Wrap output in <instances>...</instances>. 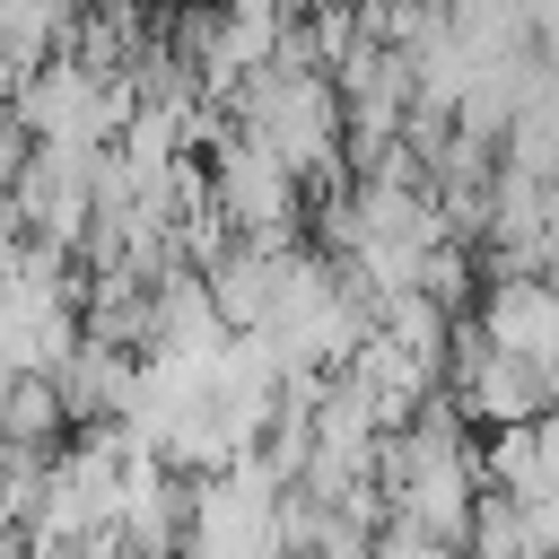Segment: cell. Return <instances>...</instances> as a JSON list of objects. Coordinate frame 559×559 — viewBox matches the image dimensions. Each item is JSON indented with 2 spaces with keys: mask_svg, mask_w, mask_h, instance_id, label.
<instances>
[{
  "mask_svg": "<svg viewBox=\"0 0 559 559\" xmlns=\"http://www.w3.org/2000/svg\"><path fill=\"white\" fill-rule=\"evenodd\" d=\"M218 9H288V0H218Z\"/></svg>",
  "mask_w": 559,
  "mask_h": 559,
  "instance_id": "52a82bcc",
  "label": "cell"
},
{
  "mask_svg": "<svg viewBox=\"0 0 559 559\" xmlns=\"http://www.w3.org/2000/svg\"><path fill=\"white\" fill-rule=\"evenodd\" d=\"M367 559H463V550L437 542V533H419V524H402V515H384V524L367 533Z\"/></svg>",
  "mask_w": 559,
  "mask_h": 559,
  "instance_id": "5b68a950",
  "label": "cell"
},
{
  "mask_svg": "<svg viewBox=\"0 0 559 559\" xmlns=\"http://www.w3.org/2000/svg\"><path fill=\"white\" fill-rule=\"evenodd\" d=\"M70 437V402L52 376H9L0 384V445H26V454H52Z\"/></svg>",
  "mask_w": 559,
  "mask_h": 559,
  "instance_id": "277c9868",
  "label": "cell"
},
{
  "mask_svg": "<svg viewBox=\"0 0 559 559\" xmlns=\"http://www.w3.org/2000/svg\"><path fill=\"white\" fill-rule=\"evenodd\" d=\"M26 157H35V131L9 114V96H0V201L17 192V175H26Z\"/></svg>",
  "mask_w": 559,
  "mask_h": 559,
  "instance_id": "8992f818",
  "label": "cell"
},
{
  "mask_svg": "<svg viewBox=\"0 0 559 559\" xmlns=\"http://www.w3.org/2000/svg\"><path fill=\"white\" fill-rule=\"evenodd\" d=\"M201 175H210V210H218V227H227V236L288 245V236L306 227V201H314V192H306L271 148L236 140L227 122H210V140H201Z\"/></svg>",
  "mask_w": 559,
  "mask_h": 559,
  "instance_id": "7a4b0ae2",
  "label": "cell"
},
{
  "mask_svg": "<svg viewBox=\"0 0 559 559\" xmlns=\"http://www.w3.org/2000/svg\"><path fill=\"white\" fill-rule=\"evenodd\" d=\"M218 122H227L236 140L271 148L306 192L341 183V96H332V79L306 70V61H262V70H245V79L218 96Z\"/></svg>",
  "mask_w": 559,
  "mask_h": 559,
  "instance_id": "6da1fadb",
  "label": "cell"
},
{
  "mask_svg": "<svg viewBox=\"0 0 559 559\" xmlns=\"http://www.w3.org/2000/svg\"><path fill=\"white\" fill-rule=\"evenodd\" d=\"M463 323H472L489 349L524 358V367L550 384V402H559V280H550V271H480Z\"/></svg>",
  "mask_w": 559,
  "mask_h": 559,
  "instance_id": "3957f363",
  "label": "cell"
}]
</instances>
